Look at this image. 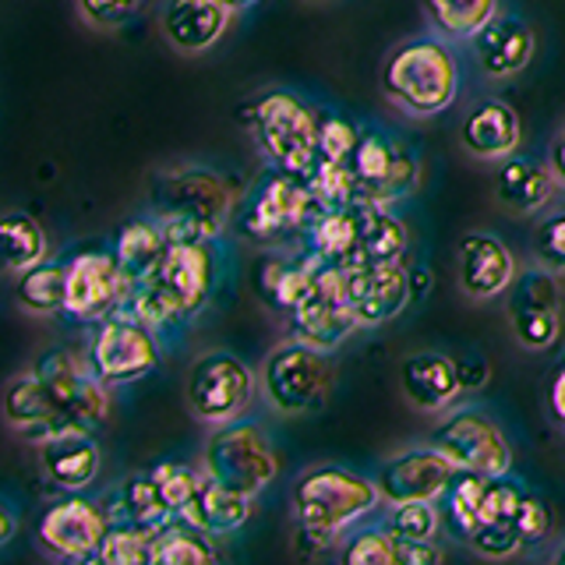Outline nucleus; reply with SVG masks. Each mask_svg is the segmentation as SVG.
Listing matches in <instances>:
<instances>
[{
  "label": "nucleus",
  "instance_id": "12",
  "mask_svg": "<svg viewBox=\"0 0 565 565\" xmlns=\"http://www.w3.org/2000/svg\"><path fill=\"white\" fill-rule=\"evenodd\" d=\"M255 396V375L237 353L209 350L188 375V411L202 424L237 420Z\"/></svg>",
  "mask_w": 565,
  "mask_h": 565
},
{
  "label": "nucleus",
  "instance_id": "36",
  "mask_svg": "<svg viewBox=\"0 0 565 565\" xmlns=\"http://www.w3.org/2000/svg\"><path fill=\"white\" fill-rule=\"evenodd\" d=\"M0 244H4V265L18 276L40 265L50 252L46 244V230L40 226V220H32L29 212H8L0 220Z\"/></svg>",
  "mask_w": 565,
  "mask_h": 565
},
{
  "label": "nucleus",
  "instance_id": "42",
  "mask_svg": "<svg viewBox=\"0 0 565 565\" xmlns=\"http://www.w3.org/2000/svg\"><path fill=\"white\" fill-rule=\"evenodd\" d=\"M152 477L159 491H163V499L173 512H184L194 499H199V491L205 484V470H194L188 463H173V459H163V463L152 467Z\"/></svg>",
  "mask_w": 565,
  "mask_h": 565
},
{
  "label": "nucleus",
  "instance_id": "51",
  "mask_svg": "<svg viewBox=\"0 0 565 565\" xmlns=\"http://www.w3.org/2000/svg\"><path fill=\"white\" fill-rule=\"evenodd\" d=\"M547 399H552V414H555V420L565 428V367L555 375V382H552V396H547Z\"/></svg>",
  "mask_w": 565,
  "mask_h": 565
},
{
  "label": "nucleus",
  "instance_id": "24",
  "mask_svg": "<svg viewBox=\"0 0 565 565\" xmlns=\"http://www.w3.org/2000/svg\"><path fill=\"white\" fill-rule=\"evenodd\" d=\"M562 188V181L555 177L552 163H537V159L526 156H505L499 163V173H494V199H499L502 209L516 212V216H534V212L547 209L555 199V191Z\"/></svg>",
  "mask_w": 565,
  "mask_h": 565
},
{
  "label": "nucleus",
  "instance_id": "37",
  "mask_svg": "<svg viewBox=\"0 0 565 565\" xmlns=\"http://www.w3.org/2000/svg\"><path fill=\"white\" fill-rule=\"evenodd\" d=\"M311 202L318 212L332 209H350L353 202H361V181L350 170V163H332V159H318L315 170L305 177Z\"/></svg>",
  "mask_w": 565,
  "mask_h": 565
},
{
  "label": "nucleus",
  "instance_id": "6",
  "mask_svg": "<svg viewBox=\"0 0 565 565\" xmlns=\"http://www.w3.org/2000/svg\"><path fill=\"white\" fill-rule=\"evenodd\" d=\"M318 124L322 110L297 93H265L255 103V141L265 163L308 177L318 163Z\"/></svg>",
  "mask_w": 565,
  "mask_h": 565
},
{
  "label": "nucleus",
  "instance_id": "17",
  "mask_svg": "<svg viewBox=\"0 0 565 565\" xmlns=\"http://www.w3.org/2000/svg\"><path fill=\"white\" fill-rule=\"evenodd\" d=\"M516 258L509 247L484 230H470L456 247V282L470 300H491L512 287Z\"/></svg>",
  "mask_w": 565,
  "mask_h": 565
},
{
  "label": "nucleus",
  "instance_id": "15",
  "mask_svg": "<svg viewBox=\"0 0 565 565\" xmlns=\"http://www.w3.org/2000/svg\"><path fill=\"white\" fill-rule=\"evenodd\" d=\"M456 473V463L438 452L431 441L428 446H411L396 456H388L375 473V484L382 491V502H438L441 491L449 488Z\"/></svg>",
  "mask_w": 565,
  "mask_h": 565
},
{
  "label": "nucleus",
  "instance_id": "30",
  "mask_svg": "<svg viewBox=\"0 0 565 565\" xmlns=\"http://www.w3.org/2000/svg\"><path fill=\"white\" fill-rule=\"evenodd\" d=\"M216 537L184 516H173L156 530L152 537V565H209L220 558Z\"/></svg>",
  "mask_w": 565,
  "mask_h": 565
},
{
  "label": "nucleus",
  "instance_id": "48",
  "mask_svg": "<svg viewBox=\"0 0 565 565\" xmlns=\"http://www.w3.org/2000/svg\"><path fill=\"white\" fill-rule=\"evenodd\" d=\"M520 534H523V544L534 547L541 541H547V534H552V509H547V502L541 499V494H534L526 488L523 502H520Z\"/></svg>",
  "mask_w": 565,
  "mask_h": 565
},
{
  "label": "nucleus",
  "instance_id": "53",
  "mask_svg": "<svg viewBox=\"0 0 565 565\" xmlns=\"http://www.w3.org/2000/svg\"><path fill=\"white\" fill-rule=\"evenodd\" d=\"M547 163H552L555 177H558L562 188H565V131L552 141V152H547Z\"/></svg>",
  "mask_w": 565,
  "mask_h": 565
},
{
  "label": "nucleus",
  "instance_id": "1",
  "mask_svg": "<svg viewBox=\"0 0 565 565\" xmlns=\"http://www.w3.org/2000/svg\"><path fill=\"white\" fill-rule=\"evenodd\" d=\"M223 279V252L216 241H170L156 269L138 279L128 294V308L159 335H170L194 322Z\"/></svg>",
  "mask_w": 565,
  "mask_h": 565
},
{
  "label": "nucleus",
  "instance_id": "11",
  "mask_svg": "<svg viewBox=\"0 0 565 565\" xmlns=\"http://www.w3.org/2000/svg\"><path fill=\"white\" fill-rule=\"evenodd\" d=\"M290 340H300L318 350L340 347L361 322L350 308V265H322L315 290L287 315Z\"/></svg>",
  "mask_w": 565,
  "mask_h": 565
},
{
  "label": "nucleus",
  "instance_id": "46",
  "mask_svg": "<svg viewBox=\"0 0 565 565\" xmlns=\"http://www.w3.org/2000/svg\"><path fill=\"white\" fill-rule=\"evenodd\" d=\"M534 262L552 273H565V212L547 216L534 234Z\"/></svg>",
  "mask_w": 565,
  "mask_h": 565
},
{
  "label": "nucleus",
  "instance_id": "38",
  "mask_svg": "<svg viewBox=\"0 0 565 565\" xmlns=\"http://www.w3.org/2000/svg\"><path fill=\"white\" fill-rule=\"evenodd\" d=\"M399 537L388 530V523H353L347 530V541L340 547V562L347 565H396Z\"/></svg>",
  "mask_w": 565,
  "mask_h": 565
},
{
  "label": "nucleus",
  "instance_id": "52",
  "mask_svg": "<svg viewBox=\"0 0 565 565\" xmlns=\"http://www.w3.org/2000/svg\"><path fill=\"white\" fill-rule=\"evenodd\" d=\"M14 530H18V520H14V505L4 502L0 505V547H8L14 541Z\"/></svg>",
  "mask_w": 565,
  "mask_h": 565
},
{
  "label": "nucleus",
  "instance_id": "18",
  "mask_svg": "<svg viewBox=\"0 0 565 565\" xmlns=\"http://www.w3.org/2000/svg\"><path fill=\"white\" fill-rule=\"evenodd\" d=\"M318 269H322V262L308 255L300 244L290 247V252L287 247H282V252L273 247V252H265L255 265V290L273 311L290 315L300 300L315 290Z\"/></svg>",
  "mask_w": 565,
  "mask_h": 565
},
{
  "label": "nucleus",
  "instance_id": "50",
  "mask_svg": "<svg viewBox=\"0 0 565 565\" xmlns=\"http://www.w3.org/2000/svg\"><path fill=\"white\" fill-rule=\"evenodd\" d=\"M441 547L438 541H403L396 544V565H438Z\"/></svg>",
  "mask_w": 565,
  "mask_h": 565
},
{
  "label": "nucleus",
  "instance_id": "9",
  "mask_svg": "<svg viewBox=\"0 0 565 565\" xmlns=\"http://www.w3.org/2000/svg\"><path fill=\"white\" fill-rule=\"evenodd\" d=\"M332 367L326 350L290 340L276 347L258 371V388L265 403L279 414H311L326 403Z\"/></svg>",
  "mask_w": 565,
  "mask_h": 565
},
{
  "label": "nucleus",
  "instance_id": "31",
  "mask_svg": "<svg viewBox=\"0 0 565 565\" xmlns=\"http://www.w3.org/2000/svg\"><path fill=\"white\" fill-rule=\"evenodd\" d=\"M358 212H361L358 262H403L411 234H406V223L396 216V212L388 205H375V202H358Z\"/></svg>",
  "mask_w": 565,
  "mask_h": 565
},
{
  "label": "nucleus",
  "instance_id": "3",
  "mask_svg": "<svg viewBox=\"0 0 565 565\" xmlns=\"http://www.w3.org/2000/svg\"><path fill=\"white\" fill-rule=\"evenodd\" d=\"M459 57L441 35H414L388 50L382 93L406 117H438L459 99Z\"/></svg>",
  "mask_w": 565,
  "mask_h": 565
},
{
  "label": "nucleus",
  "instance_id": "16",
  "mask_svg": "<svg viewBox=\"0 0 565 565\" xmlns=\"http://www.w3.org/2000/svg\"><path fill=\"white\" fill-rule=\"evenodd\" d=\"M414 300L411 273L399 262H358L350 265V308L364 326H382L406 311Z\"/></svg>",
  "mask_w": 565,
  "mask_h": 565
},
{
  "label": "nucleus",
  "instance_id": "14",
  "mask_svg": "<svg viewBox=\"0 0 565 565\" xmlns=\"http://www.w3.org/2000/svg\"><path fill=\"white\" fill-rule=\"evenodd\" d=\"M428 441L452 459L456 470H481L488 477H502L512 470L509 438L477 406H459V411L446 414Z\"/></svg>",
  "mask_w": 565,
  "mask_h": 565
},
{
  "label": "nucleus",
  "instance_id": "45",
  "mask_svg": "<svg viewBox=\"0 0 565 565\" xmlns=\"http://www.w3.org/2000/svg\"><path fill=\"white\" fill-rule=\"evenodd\" d=\"M558 273L544 269V265H534V269L526 273H516L509 287V305H555L558 308V282H555Z\"/></svg>",
  "mask_w": 565,
  "mask_h": 565
},
{
  "label": "nucleus",
  "instance_id": "54",
  "mask_svg": "<svg viewBox=\"0 0 565 565\" xmlns=\"http://www.w3.org/2000/svg\"><path fill=\"white\" fill-rule=\"evenodd\" d=\"M226 8H234V11H244V8H252V4H258V0H223Z\"/></svg>",
  "mask_w": 565,
  "mask_h": 565
},
{
  "label": "nucleus",
  "instance_id": "39",
  "mask_svg": "<svg viewBox=\"0 0 565 565\" xmlns=\"http://www.w3.org/2000/svg\"><path fill=\"white\" fill-rule=\"evenodd\" d=\"M509 329L523 350H552L562 335V315L555 305H509Z\"/></svg>",
  "mask_w": 565,
  "mask_h": 565
},
{
  "label": "nucleus",
  "instance_id": "34",
  "mask_svg": "<svg viewBox=\"0 0 565 565\" xmlns=\"http://www.w3.org/2000/svg\"><path fill=\"white\" fill-rule=\"evenodd\" d=\"M399 149L403 146L396 135H388L385 128H379V124H364L358 135V146L350 152V170L358 173V181H361V199L375 188H382V181L396 163Z\"/></svg>",
  "mask_w": 565,
  "mask_h": 565
},
{
  "label": "nucleus",
  "instance_id": "4",
  "mask_svg": "<svg viewBox=\"0 0 565 565\" xmlns=\"http://www.w3.org/2000/svg\"><path fill=\"white\" fill-rule=\"evenodd\" d=\"M290 499L300 523L322 526L343 537L353 523L375 516V509L382 505V491L375 477H364L340 463H322L297 477Z\"/></svg>",
  "mask_w": 565,
  "mask_h": 565
},
{
  "label": "nucleus",
  "instance_id": "22",
  "mask_svg": "<svg viewBox=\"0 0 565 565\" xmlns=\"http://www.w3.org/2000/svg\"><path fill=\"white\" fill-rule=\"evenodd\" d=\"M40 467L50 484L61 491H85L99 477L103 452L96 431L67 428L40 441Z\"/></svg>",
  "mask_w": 565,
  "mask_h": 565
},
{
  "label": "nucleus",
  "instance_id": "13",
  "mask_svg": "<svg viewBox=\"0 0 565 565\" xmlns=\"http://www.w3.org/2000/svg\"><path fill=\"white\" fill-rule=\"evenodd\" d=\"M131 282L124 276L114 247H88L67 258V297L64 315L78 326H96L128 305Z\"/></svg>",
  "mask_w": 565,
  "mask_h": 565
},
{
  "label": "nucleus",
  "instance_id": "32",
  "mask_svg": "<svg viewBox=\"0 0 565 565\" xmlns=\"http://www.w3.org/2000/svg\"><path fill=\"white\" fill-rule=\"evenodd\" d=\"M488 484H491V477L481 470H456L449 488L441 491V499H438L441 512H446V523L459 541L470 544L477 523H481V505H484Z\"/></svg>",
  "mask_w": 565,
  "mask_h": 565
},
{
  "label": "nucleus",
  "instance_id": "55",
  "mask_svg": "<svg viewBox=\"0 0 565 565\" xmlns=\"http://www.w3.org/2000/svg\"><path fill=\"white\" fill-rule=\"evenodd\" d=\"M555 562H562V565H565V544H562L558 552H555Z\"/></svg>",
  "mask_w": 565,
  "mask_h": 565
},
{
  "label": "nucleus",
  "instance_id": "49",
  "mask_svg": "<svg viewBox=\"0 0 565 565\" xmlns=\"http://www.w3.org/2000/svg\"><path fill=\"white\" fill-rule=\"evenodd\" d=\"M294 544H297L300 555L318 558L322 552H329V547L340 544V534H332V530H322V526H311V523H300L297 520V537H294Z\"/></svg>",
  "mask_w": 565,
  "mask_h": 565
},
{
  "label": "nucleus",
  "instance_id": "25",
  "mask_svg": "<svg viewBox=\"0 0 565 565\" xmlns=\"http://www.w3.org/2000/svg\"><path fill=\"white\" fill-rule=\"evenodd\" d=\"M4 420L14 431H22L29 441L40 446L43 438L61 431V414H57V399H53V388L40 371L32 375H14L4 388Z\"/></svg>",
  "mask_w": 565,
  "mask_h": 565
},
{
  "label": "nucleus",
  "instance_id": "44",
  "mask_svg": "<svg viewBox=\"0 0 565 565\" xmlns=\"http://www.w3.org/2000/svg\"><path fill=\"white\" fill-rule=\"evenodd\" d=\"M361 128L335 110H322L318 124V159H332V163H350V152L358 146Z\"/></svg>",
  "mask_w": 565,
  "mask_h": 565
},
{
  "label": "nucleus",
  "instance_id": "20",
  "mask_svg": "<svg viewBox=\"0 0 565 565\" xmlns=\"http://www.w3.org/2000/svg\"><path fill=\"white\" fill-rule=\"evenodd\" d=\"M523 141L520 114L502 99H481L473 103L463 124H459V146L481 163H502Z\"/></svg>",
  "mask_w": 565,
  "mask_h": 565
},
{
  "label": "nucleus",
  "instance_id": "10",
  "mask_svg": "<svg viewBox=\"0 0 565 565\" xmlns=\"http://www.w3.org/2000/svg\"><path fill=\"white\" fill-rule=\"evenodd\" d=\"M106 530H110V516L99 499L64 491L35 520V544L53 562H96Z\"/></svg>",
  "mask_w": 565,
  "mask_h": 565
},
{
  "label": "nucleus",
  "instance_id": "19",
  "mask_svg": "<svg viewBox=\"0 0 565 565\" xmlns=\"http://www.w3.org/2000/svg\"><path fill=\"white\" fill-rule=\"evenodd\" d=\"M470 50H473V64L481 75L488 78H512L534 61V29H530L520 14H494L491 22L470 35Z\"/></svg>",
  "mask_w": 565,
  "mask_h": 565
},
{
  "label": "nucleus",
  "instance_id": "27",
  "mask_svg": "<svg viewBox=\"0 0 565 565\" xmlns=\"http://www.w3.org/2000/svg\"><path fill=\"white\" fill-rule=\"evenodd\" d=\"M103 509L110 523H135L146 530H159L167 520H173L177 512L167 505L163 491H159L152 470L149 473H131L128 481H120L114 491L103 494Z\"/></svg>",
  "mask_w": 565,
  "mask_h": 565
},
{
  "label": "nucleus",
  "instance_id": "23",
  "mask_svg": "<svg viewBox=\"0 0 565 565\" xmlns=\"http://www.w3.org/2000/svg\"><path fill=\"white\" fill-rule=\"evenodd\" d=\"M234 8L223 0H167L159 25H163V40L177 53H205L223 40L230 29Z\"/></svg>",
  "mask_w": 565,
  "mask_h": 565
},
{
  "label": "nucleus",
  "instance_id": "40",
  "mask_svg": "<svg viewBox=\"0 0 565 565\" xmlns=\"http://www.w3.org/2000/svg\"><path fill=\"white\" fill-rule=\"evenodd\" d=\"M152 537L156 530L135 523H110L99 544V565H152Z\"/></svg>",
  "mask_w": 565,
  "mask_h": 565
},
{
  "label": "nucleus",
  "instance_id": "47",
  "mask_svg": "<svg viewBox=\"0 0 565 565\" xmlns=\"http://www.w3.org/2000/svg\"><path fill=\"white\" fill-rule=\"evenodd\" d=\"M146 4L149 0H78V14L96 29H120Z\"/></svg>",
  "mask_w": 565,
  "mask_h": 565
},
{
  "label": "nucleus",
  "instance_id": "7",
  "mask_svg": "<svg viewBox=\"0 0 565 565\" xmlns=\"http://www.w3.org/2000/svg\"><path fill=\"white\" fill-rule=\"evenodd\" d=\"M159 340H163V335L152 326H146L128 308H120L110 318L96 322L93 332H88L85 367L110 388L141 382L159 367V353H163L159 350Z\"/></svg>",
  "mask_w": 565,
  "mask_h": 565
},
{
  "label": "nucleus",
  "instance_id": "2",
  "mask_svg": "<svg viewBox=\"0 0 565 565\" xmlns=\"http://www.w3.org/2000/svg\"><path fill=\"white\" fill-rule=\"evenodd\" d=\"M241 199L237 184L205 163L163 167L149 177V212L167 223L170 241L223 237Z\"/></svg>",
  "mask_w": 565,
  "mask_h": 565
},
{
  "label": "nucleus",
  "instance_id": "29",
  "mask_svg": "<svg viewBox=\"0 0 565 565\" xmlns=\"http://www.w3.org/2000/svg\"><path fill=\"white\" fill-rule=\"evenodd\" d=\"M167 247H170V230L163 220L152 216L149 209L141 212V216L124 223L114 237V255H117L120 269H124V276H128L131 287L156 269V262L163 258Z\"/></svg>",
  "mask_w": 565,
  "mask_h": 565
},
{
  "label": "nucleus",
  "instance_id": "21",
  "mask_svg": "<svg viewBox=\"0 0 565 565\" xmlns=\"http://www.w3.org/2000/svg\"><path fill=\"white\" fill-rule=\"evenodd\" d=\"M399 388L414 411H424V414L446 411V406H452V399L463 393L459 361L435 350L411 353V358L399 364Z\"/></svg>",
  "mask_w": 565,
  "mask_h": 565
},
{
  "label": "nucleus",
  "instance_id": "28",
  "mask_svg": "<svg viewBox=\"0 0 565 565\" xmlns=\"http://www.w3.org/2000/svg\"><path fill=\"white\" fill-rule=\"evenodd\" d=\"M252 512H255V494L230 488V484L216 481V477H205L199 499H194L184 512H177V516L199 523L212 537H226L252 520Z\"/></svg>",
  "mask_w": 565,
  "mask_h": 565
},
{
  "label": "nucleus",
  "instance_id": "43",
  "mask_svg": "<svg viewBox=\"0 0 565 565\" xmlns=\"http://www.w3.org/2000/svg\"><path fill=\"white\" fill-rule=\"evenodd\" d=\"M417 188H420V159L403 146L399 156H396V163H393V170H388V177L382 181V188L364 194L361 202H375V205H388V209H393L396 202L411 199Z\"/></svg>",
  "mask_w": 565,
  "mask_h": 565
},
{
  "label": "nucleus",
  "instance_id": "5",
  "mask_svg": "<svg viewBox=\"0 0 565 565\" xmlns=\"http://www.w3.org/2000/svg\"><path fill=\"white\" fill-rule=\"evenodd\" d=\"M315 216H318V209L311 202L305 177L273 167L241 199L234 223L241 237L265 244V247H279L287 241H300L305 226Z\"/></svg>",
  "mask_w": 565,
  "mask_h": 565
},
{
  "label": "nucleus",
  "instance_id": "41",
  "mask_svg": "<svg viewBox=\"0 0 565 565\" xmlns=\"http://www.w3.org/2000/svg\"><path fill=\"white\" fill-rule=\"evenodd\" d=\"M385 523L403 541H438L446 512H441V502H399L388 509Z\"/></svg>",
  "mask_w": 565,
  "mask_h": 565
},
{
  "label": "nucleus",
  "instance_id": "26",
  "mask_svg": "<svg viewBox=\"0 0 565 565\" xmlns=\"http://www.w3.org/2000/svg\"><path fill=\"white\" fill-rule=\"evenodd\" d=\"M308 255H315L322 265H353L361 252V212L358 202L350 209L318 212L305 226L297 241Z\"/></svg>",
  "mask_w": 565,
  "mask_h": 565
},
{
  "label": "nucleus",
  "instance_id": "33",
  "mask_svg": "<svg viewBox=\"0 0 565 565\" xmlns=\"http://www.w3.org/2000/svg\"><path fill=\"white\" fill-rule=\"evenodd\" d=\"M67 297V262L43 258L32 269L14 276V300L29 315H57Z\"/></svg>",
  "mask_w": 565,
  "mask_h": 565
},
{
  "label": "nucleus",
  "instance_id": "35",
  "mask_svg": "<svg viewBox=\"0 0 565 565\" xmlns=\"http://www.w3.org/2000/svg\"><path fill=\"white\" fill-rule=\"evenodd\" d=\"M424 11L441 40L456 43L481 32L499 14V0H424Z\"/></svg>",
  "mask_w": 565,
  "mask_h": 565
},
{
  "label": "nucleus",
  "instance_id": "8",
  "mask_svg": "<svg viewBox=\"0 0 565 565\" xmlns=\"http://www.w3.org/2000/svg\"><path fill=\"white\" fill-rule=\"evenodd\" d=\"M202 470L230 488L258 494L279 477V456L258 424L237 417L212 428L202 449Z\"/></svg>",
  "mask_w": 565,
  "mask_h": 565
}]
</instances>
